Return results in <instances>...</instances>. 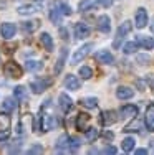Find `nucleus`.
<instances>
[{"mask_svg":"<svg viewBox=\"0 0 154 155\" xmlns=\"http://www.w3.org/2000/svg\"><path fill=\"white\" fill-rule=\"evenodd\" d=\"M60 17H61V13H60V10H56V8H51L50 10V20L53 21V23H60Z\"/></svg>","mask_w":154,"mask_h":155,"instance_id":"nucleus-33","label":"nucleus"},{"mask_svg":"<svg viewBox=\"0 0 154 155\" xmlns=\"http://www.w3.org/2000/svg\"><path fill=\"white\" fill-rule=\"evenodd\" d=\"M91 50H93V45H91V43H86V45H83L75 54H73L71 64H78L80 61H83V60H85V58L88 56V53H90Z\"/></svg>","mask_w":154,"mask_h":155,"instance_id":"nucleus-4","label":"nucleus"},{"mask_svg":"<svg viewBox=\"0 0 154 155\" xmlns=\"http://www.w3.org/2000/svg\"><path fill=\"white\" fill-rule=\"evenodd\" d=\"M43 68V64L40 61H27L25 63V69L27 71H40Z\"/></svg>","mask_w":154,"mask_h":155,"instance_id":"nucleus-28","label":"nucleus"},{"mask_svg":"<svg viewBox=\"0 0 154 155\" xmlns=\"http://www.w3.org/2000/svg\"><path fill=\"white\" fill-rule=\"evenodd\" d=\"M36 2H43V0H36Z\"/></svg>","mask_w":154,"mask_h":155,"instance_id":"nucleus-45","label":"nucleus"},{"mask_svg":"<svg viewBox=\"0 0 154 155\" xmlns=\"http://www.w3.org/2000/svg\"><path fill=\"white\" fill-rule=\"evenodd\" d=\"M80 104L85 106V107H88V109H94L98 106V99L96 97H85V99L80 101Z\"/></svg>","mask_w":154,"mask_h":155,"instance_id":"nucleus-25","label":"nucleus"},{"mask_svg":"<svg viewBox=\"0 0 154 155\" xmlns=\"http://www.w3.org/2000/svg\"><path fill=\"white\" fill-rule=\"evenodd\" d=\"M67 56H68V50L67 48H63V50L60 51V56H58V61H56V66H55V74H60L61 73V68H63V63L65 60H67Z\"/></svg>","mask_w":154,"mask_h":155,"instance_id":"nucleus-17","label":"nucleus"},{"mask_svg":"<svg viewBox=\"0 0 154 155\" xmlns=\"http://www.w3.org/2000/svg\"><path fill=\"white\" fill-rule=\"evenodd\" d=\"M10 124H12V120H10L9 114H0V132H9Z\"/></svg>","mask_w":154,"mask_h":155,"instance_id":"nucleus-20","label":"nucleus"},{"mask_svg":"<svg viewBox=\"0 0 154 155\" xmlns=\"http://www.w3.org/2000/svg\"><path fill=\"white\" fill-rule=\"evenodd\" d=\"M15 97L18 99H25L27 96H25V87L23 86H17L15 87Z\"/></svg>","mask_w":154,"mask_h":155,"instance_id":"nucleus-36","label":"nucleus"},{"mask_svg":"<svg viewBox=\"0 0 154 155\" xmlns=\"http://www.w3.org/2000/svg\"><path fill=\"white\" fill-rule=\"evenodd\" d=\"M116 120H118V114H116L115 110H104V112H101V124L104 125V127L113 125Z\"/></svg>","mask_w":154,"mask_h":155,"instance_id":"nucleus-8","label":"nucleus"},{"mask_svg":"<svg viewBox=\"0 0 154 155\" xmlns=\"http://www.w3.org/2000/svg\"><path fill=\"white\" fill-rule=\"evenodd\" d=\"M136 43L138 46H142L144 50H152L154 48V38H149V36H138Z\"/></svg>","mask_w":154,"mask_h":155,"instance_id":"nucleus-16","label":"nucleus"},{"mask_svg":"<svg viewBox=\"0 0 154 155\" xmlns=\"http://www.w3.org/2000/svg\"><path fill=\"white\" fill-rule=\"evenodd\" d=\"M68 145H70V137H68V135H61V137L60 139H58V143H56V147H58V149H68Z\"/></svg>","mask_w":154,"mask_h":155,"instance_id":"nucleus-31","label":"nucleus"},{"mask_svg":"<svg viewBox=\"0 0 154 155\" xmlns=\"http://www.w3.org/2000/svg\"><path fill=\"white\" fill-rule=\"evenodd\" d=\"M56 5L60 7V13L61 15H67V17H70L71 15V7L68 5V3H65V2H56Z\"/></svg>","mask_w":154,"mask_h":155,"instance_id":"nucleus-29","label":"nucleus"},{"mask_svg":"<svg viewBox=\"0 0 154 155\" xmlns=\"http://www.w3.org/2000/svg\"><path fill=\"white\" fill-rule=\"evenodd\" d=\"M131 28H133V25H131V21H129V20L123 21V23L119 25L118 31H116V40H115V43H113V46H115V48H119V45H121V40H123L124 36H126L128 33L131 31Z\"/></svg>","mask_w":154,"mask_h":155,"instance_id":"nucleus-2","label":"nucleus"},{"mask_svg":"<svg viewBox=\"0 0 154 155\" xmlns=\"http://www.w3.org/2000/svg\"><path fill=\"white\" fill-rule=\"evenodd\" d=\"M40 25V21H25V23H22V30H23V33H32L36 30V27Z\"/></svg>","mask_w":154,"mask_h":155,"instance_id":"nucleus-24","label":"nucleus"},{"mask_svg":"<svg viewBox=\"0 0 154 155\" xmlns=\"http://www.w3.org/2000/svg\"><path fill=\"white\" fill-rule=\"evenodd\" d=\"M148 84L151 86V89L154 91V76H149V78H148Z\"/></svg>","mask_w":154,"mask_h":155,"instance_id":"nucleus-42","label":"nucleus"},{"mask_svg":"<svg viewBox=\"0 0 154 155\" xmlns=\"http://www.w3.org/2000/svg\"><path fill=\"white\" fill-rule=\"evenodd\" d=\"M80 145H81L80 139H76V137H70V145H68V149L71 150V152H75L76 149H80Z\"/></svg>","mask_w":154,"mask_h":155,"instance_id":"nucleus-34","label":"nucleus"},{"mask_svg":"<svg viewBox=\"0 0 154 155\" xmlns=\"http://www.w3.org/2000/svg\"><path fill=\"white\" fill-rule=\"evenodd\" d=\"M100 2H101V5H103V7H106V8L113 5V0H100Z\"/></svg>","mask_w":154,"mask_h":155,"instance_id":"nucleus-41","label":"nucleus"},{"mask_svg":"<svg viewBox=\"0 0 154 155\" xmlns=\"http://www.w3.org/2000/svg\"><path fill=\"white\" fill-rule=\"evenodd\" d=\"M58 102H60V109L63 110V112H68L70 109L73 107V101L70 99V96L67 94H60V97H58Z\"/></svg>","mask_w":154,"mask_h":155,"instance_id":"nucleus-15","label":"nucleus"},{"mask_svg":"<svg viewBox=\"0 0 154 155\" xmlns=\"http://www.w3.org/2000/svg\"><path fill=\"white\" fill-rule=\"evenodd\" d=\"M0 33H2V38L5 40H12L17 33V27L13 23H2L0 27Z\"/></svg>","mask_w":154,"mask_h":155,"instance_id":"nucleus-6","label":"nucleus"},{"mask_svg":"<svg viewBox=\"0 0 154 155\" xmlns=\"http://www.w3.org/2000/svg\"><path fill=\"white\" fill-rule=\"evenodd\" d=\"M88 122H90V116L88 114H78V117H76V129L78 130H86Z\"/></svg>","mask_w":154,"mask_h":155,"instance_id":"nucleus-18","label":"nucleus"},{"mask_svg":"<svg viewBox=\"0 0 154 155\" xmlns=\"http://www.w3.org/2000/svg\"><path fill=\"white\" fill-rule=\"evenodd\" d=\"M136 50H138V43H136V41H129V43H126V45H124V48H123V51H124L126 54L134 53Z\"/></svg>","mask_w":154,"mask_h":155,"instance_id":"nucleus-32","label":"nucleus"},{"mask_svg":"<svg viewBox=\"0 0 154 155\" xmlns=\"http://www.w3.org/2000/svg\"><path fill=\"white\" fill-rule=\"evenodd\" d=\"M134 143H136V140L133 137H126L123 140V143H121V149H123V152H131V150L134 149Z\"/></svg>","mask_w":154,"mask_h":155,"instance_id":"nucleus-23","label":"nucleus"},{"mask_svg":"<svg viewBox=\"0 0 154 155\" xmlns=\"http://www.w3.org/2000/svg\"><path fill=\"white\" fill-rule=\"evenodd\" d=\"M3 73H5V76L12 78V79H18V78H22V74H23V68L20 64H17L15 61H9L3 66Z\"/></svg>","mask_w":154,"mask_h":155,"instance_id":"nucleus-1","label":"nucleus"},{"mask_svg":"<svg viewBox=\"0 0 154 155\" xmlns=\"http://www.w3.org/2000/svg\"><path fill=\"white\" fill-rule=\"evenodd\" d=\"M91 76H93V69H91L90 66H81V68H80V78L90 79Z\"/></svg>","mask_w":154,"mask_h":155,"instance_id":"nucleus-30","label":"nucleus"},{"mask_svg":"<svg viewBox=\"0 0 154 155\" xmlns=\"http://www.w3.org/2000/svg\"><path fill=\"white\" fill-rule=\"evenodd\" d=\"M134 23H136L138 28H144L148 25V12L146 8H138L136 10V17H134Z\"/></svg>","mask_w":154,"mask_h":155,"instance_id":"nucleus-7","label":"nucleus"},{"mask_svg":"<svg viewBox=\"0 0 154 155\" xmlns=\"http://www.w3.org/2000/svg\"><path fill=\"white\" fill-rule=\"evenodd\" d=\"M151 31L154 33V18H152V21H151Z\"/></svg>","mask_w":154,"mask_h":155,"instance_id":"nucleus-44","label":"nucleus"},{"mask_svg":"<svg viewBox=\"0 0 154 155\" xmlns=\"http://www.w3.org/2000/svg\"><path fill=\"white\" fill-rule=\"evenodd\" d=\"M103 137H104L106 140H113L115 134H113V132H109V130H106V132H103Z\"/></svg>","mask_w":154,"mask_h":155,"instance_id":"nucleus-40","label":"nucleus"},{"mask_svg":"<svg viewBox=\"0 0 154 155\" xmlns=\"http://www.w3.org/2000/svg\"><path fill=\"white\" fill-rule=\"evenodd\" d=\"M50 84H51L50 78H38V79H35V81H32V83H30V87H32L33 93L40 94V93H43Z\"/></svg>","mask_w":154,"mask_h":155,"instance_id":"nucleus-3","label":"nucleus"},{"mask_svg":"<svg viewBox=\"0 0 154 155\" xmlns=\"http://www.w3.org/2000/svg\"><path fill=\"white\" fill-rule=\"evenodd\" d=\"M98 135H100V134H98V130L94 127H90V129H86V130H85V137H86L88 142H94V140L98 139Z\"/></svg>","mask_w":154,"mask_h":155,"instance_id":"nucleus-27","label":"nucleus"},{"mask_svg":"<svg viewBox=\"0 0 154 155\" xmlns=\"http://www.w3.org/2000/svg\"><path fill=\"white\" fill-rule=\"evenodd\" d=\"M96 28L101 33H109V30H111V20H109V17L108 15H101L96 20Z\"/></svg>","mask_w":154,"mask_h":155,"instance_id":"nucleus-9","label":"nucleus"},{"mask_svg":"<svg viewBox=\"0 0 154 155\" xmlns=\"http://www.w3.org/2000/svg\"><path fill=\"white\" fill-rule=\"evenodd\" d=\"M63 84H65V87H67V89H70V91H78V89H80V86H81L80 79H78L76 76H73V74L65 76Z\"/></svg>","mask_w":154,"mask_h":155,"instance_id":"nucleus-11","label":"nucleus"},{"mask_svg":"<svg viewBox=\"0 0 154 155\" xmlns=\"http://www.w3.org/2000/svg\"><path fill=\"white\" fill-rule=\"evenodd\" d=\"M136 153H138V155H146V153H148V150H146V149H138Z\"/></svg>","mask_w":154,"mask_h":155,"instance_id":"nucleus-43","label":"nucleus"},{"mask_svg":"<svg viewBox=\"0 0 154 155\" xmlns=\"http://www.w3.org/2000/svg\"><path fill=\"white\" fill-rule=\"evenodd\" d=\"M38 12V7L36 5H22L18 7V13L20 15H32V13Z\"/></svg>","mask_w":154,"mask_h":155,"instance_id":"nucleus-22","label":"nucleus"},{"mask_svg":"<svg viewBox=\"0 0 154 155\" xmlns=\"http://www.w3.org/2000/svg\"><path fill=\"white\" fill-rule=\"evenodd\" d=\"M90 35V27L85 23H75V36L78 40H81V38H86V36Z\"/></svg>","mask_w":154,"mask_h":155,"instance_id":"nucleus-13","label":"nucleus"},{"mask_svg":"<svg viewBox=\"0 0 154 155\" xmlns=\"http://www.w3.org/2000/svg\"><path fill=\"white\" fill-rule=\"evenodd\" d=\"M116 152H118V150H116L113 145H108V147H104V149H103V153H116Z\"/></svg>","mask_w":154,"mask_h":155,"instance_id":"nucleus-38","label":"nucleus"},{"mask_svg":"<svg viewBox=\"0 0 154 155\" xmlns=\"http://www.w3.org/2000/svg\"><path fill=\"white\" fill-rule=\"evenodd\" d=\"M3 109L5 110H13L15 109V101H13L12 97H7L5 101H3Z\"/></svg>","mask_w":154,"mask_h":155,"instance_id":"nucleus-35","label":"nucleus"},{"mask_svg":"<svg viewBox=\"0 0 154 155\" xmlns=\"http://www.w3.org/2000/svg\"><path fill=\"white\" fill-rule=\"evenodd\" d=\"M60 36L63 40H68V30H67V28H63V27L60 28Z\"/></svg>","mask_w":154,"mask_h":155,"instance_id":"nucleus-39","label":"nucleus"},{"mask_svg":"<svg viewBox=\"0 0 154 155\" xmlns=\"http://www.w3.org/2000/svg\"><path fill=\"white\" fill-rule=\"evenodd\" d=\"M94 58H96V61H100L101 64H113V61H115V56H113L108 50L98 51V53L94 54Z\"/></svg>","mask_w":154,"mask_h":155,"instance_id":"nucleus-10","label":"nucleus"},{"mask_svg":"<svg viewBox=\"0 0 154 155\" xmlns=\"http://www.w3.org/2000/svg\"><path fill=\"white\" fill-rule=\"evenodd\" d=\"M134 96V91L131 89V87H128V86H119L118 89H116V97L118 99H131Z\"/></svg>","mask_w":154,"mask_h":155,"instance_id":"nucleus-14","label":"nucleus"},{"mask_svg":"<svg viewBox=\"0 0 154 155\" xmlns=\"http://www.w3.org/2000/svg\"><path fill=\"white\" fill-rule=\"evenodd\" d=\"M119 116H121V119H133V117H136L138 116V106H134V104L121 106Z\"/></svg>","mask_w":154,"mask_h":155,"instance_id":"nucleus-5","label":"nucleus"},{"mask_svg":"<svg viewBox=\"0 0 154 155\" xmlns=\"http://www.w3.org/2000/svg\"><path fill=\"white\" fill-rule=\"evenodd\" d=\"M96 5H98V0H81L78 5V10L80 12H86L90 8H94Z\"/></svg>","mask_w":154,"mask_h":155,"instance_id":"nucleus-21","label":"nucleus"},{"mask_svg":"<svg viewBox=\"0 0 154 155\" xmlns=\"http://www.w3.org/2000/svg\"><path fill=\"white\" fill-rule=\"evenodd\" d=\"M40 43L45 46L46 51H53V40H51V36L48 33H42L40 35Z\"/></svg>","mask_w":154,"mask_h":155,"instance_id":"nucleus-19","label":"nucleus"},{"mask_svg":"<svg viewBox=\"0 0 154 155\" xmlns=\"http://www.w3.org/2000/svg\"><path fill=\"white\" fill-rule=\"evenodd\" d=\"M146 127L148 130L154 132V102H151L146 109Z\"/></svg>","mask_w":154,"mask_h":155,"instance_id":"nucleus-12","label":"nucleus"},{"mask_svg":"<svg viewBox=\"0 0 154 155\" xmlns=\"http://www.w3.org/2000/svg\"><path fill=\"white\" fill-rule=\"evenodd\" d=\"M139 130H141V120L134 119L129 125H126V127H124L123 132H139Z\"/></svg>","mask_w":154,"mask_h":155,"instance_id":"nucleus-26","label":"nucleus"},{"mask_svg":"<svg viewBox=\"0 0 154 155\" xmlns=\"http://www.w3.org/2000/svg\"><path fill=\"white\" fill-rule=\"evenodd\" d=\"M42 152H43L42 145H35V147H32V149L28 150V153H42Z\"/></svg>","mask_w":154,"mask_h":155,"instance_id":"nucleus-37","label":"nucleus"}]
</instances>
